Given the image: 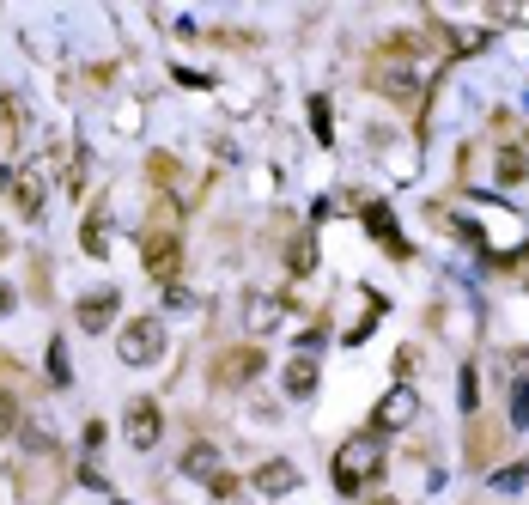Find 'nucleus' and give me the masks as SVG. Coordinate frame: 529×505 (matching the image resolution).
Segmentation results:
<instances>
[{
  "instance_id": "nucleus-1",
  "label": "nucleus",
  "mask_w": 529,
  "mask_h": 505,
  "mask_svg": "<svg viewBox=\"0 0 529 505\" xmlns=\"http://www.w3.org/2000/svg\"><path fill=\"white\" fill-rule=\"evenodd\" d=\"M377 469H384V439H377V432H359V439H347L335 457H329V475H335V493H359Z\"/></svg>"
},
{
  "instance_id": "nucleus-2",
  "label": "nucleus",
  "mask_w": 529,
  "mask_h": 505,
  "mask_svg": "<svg viewBox=\"0 0 529 505\" xmlns=\"http://www.w3.org/2000/svg\"><path fill=\"white\" fill-rule=\"evenodd\" d=\"M165 353V323L159 317H134L128 329H116V359L122 366H153Z\"/></svg>"
},
{
  "instance_id": "nucleus-3",
  "label": "nucleus",
  "mask_w": 529,
  "mask_h": 505,
  "mask_svg": "<svg viewBox=\"0 0 529 505\" xmlns=\"http://www.w3.org/2000/svg\"><path fill=\"white\" fill-rule=\"evenodd\" d=\"M140 262H146V280L177 286V274H183V238L177 232H146L140 238Z\"/></svg>"
},
{
  "instance_id": "nucleus-4",
  "label": "nucleus",
  "mask_w": 529,
  "mask_h": 505,
  "mask_svg": "<svg viewBox=\"0 0 529 505\" xmlns=\"http://www.w3.org/2000/svg\"><path fill=\"white\" fill-rule=\"evenodd\" d=\"M122 426H128V445L134 451H153L159 445V432H165V414H159V402H128V414H122Z\"/></svg>"
},
{
  "instance_id": "nucleus-5",
  "label": "nucleus",
  "mask_w": 529,
  "mask_h": 505,
  "mask_svg": "<svg viewBox=\"0 0 529 505\" xmlns=\"http://www.w3.org/2000/svg\"><path fill=\"white\" fill-rule=\"evenodd\" d=\"M256 372H262V347H225L219 353V366H213V378L219 384H256Z\"/></svg>"
},
{
  "instance_id": "nucleus-6",
  "label": "nucleus",
  "mask_w": 529,
  "mask_h": 505,
  "mask_svg": "<svg viewBox=\"0 0 529 505\" xmlns=\"http://www.w3.org/2000/svg\"><path fill=\"white\" fill-rule=\"evenodd\" d=\"M420 420V396L414 384H396L384 402H377V432H396V426H414Z\"/></svg>"
},
{
  "instance_id": "nucleus-7",
  "label": "nucleus",
  "mask_w": 529,
  "mask_h": 505,
  "mask_svg": "<svg viewBox=\"0 0 529 505\" xmlns=\"http://www.w3.org/2000/svg\"><path fill=\"white\" fill-rule=\"evenodd\" d=\"M280 323H286V293H250V299H244V329L274 335Z\"/></svg>"
},
{
  "instance_id": "nucleus-8",
  "label": "nucleus",
  "mask_w": 529,
  "mask_h": 505,
  "mask_svg": "<svg viewBox=\"0 0 529 505\" xmlns=\"http://www.w3.org/2000/svg\"><path fill=\"white\" fill-rule=\"evenodd\" d=\"M250 481H256V493H262V499H286V493L298 487V463H286V457H268V463H262Z\"/></svg>"
},
{
  "instance_id": "nucleus-9",
  "label": "nucleus",
  "mask_w": 529,
  "mask_h": 505,
  "mask_svg": "<svg viewBox=\"0 0 529 505\" xmlns=\"http://www.w3.org/2000/svg\"><path fill=\"white\" fill-rule=\"evenodd\" d=\"M116 311H122V299L104 286V293H86L73 317H80V329H92V335H98V329H110V323H116Z\"/></svg>"
},
{
  "instance_id": "nucleus-10",
  "label": "nucleus",
  "mask_w": 529,
  "mask_h": 505,
  "mask_svg": "<svg viewBox=\"0 0 529 505\" xmlns=\"http://www.w3.org/2000/svg\"><path fill=\"white\" fill-rule=\"evenodd\" d=\"M13 195H19V213H25V220H37V213H43V201H49V165H37V171H25Z\"/></svg>"
},
{
  "instance_id": "nucleus-11",
  "label": "nucleus",
  "mask_w": 529,
  "mask_h": 505,
  "mask_svg": "<svg viewBox=\"0 0 529 505\" xmlns=\"http://www.w3.org/2000/svg\"><path fill=\"white\" fill-rule=\"evenodd\" d=\"M280 390L292 396V402H305L311 390H317V359L305 353V359H286V372H280Z\"/></svg>"
},
{
  "instance_id": "nucleus-12",
  "label": "nucleus",
  "mask_w": 529,
  "mask_h": 505,
  "mask_svg": "<svg viewBox=\"0 0 529 505\" xmlns=\"http://www.w3.org/2000/svg\"><path fill=\"white\" fill-rule=\"evenodd\" d=\"M183 475H189V481H213V475H219V451H213L207 439H195V445L183 451Z\"/></svg>"
},
{
  "instance_id": "nucleus-13",
  "label": "nucleus",
  "mask_w": 529,
  "mask_h": 505,
  "mask_svg": "<svg viewBox=\"0 0 529 505\" xmlns=\"http://www.w3.org/2000/svg\"><path fill=\"white\" fill-rule=\"evenodd\" d=\"M286 268H292V274H311V268H317V232H298V238L286 244Z\"/></svg>"
},
{
  "instance_id": "nucleus-14",
  "label": "nucleus",
  "mask_w": 529,
  "mask_h": 505,
  "mask_svg": "<svg viewBox=\"0 0 529 505\" xmlns=\"http://www.w3.org/2000/svg\"><path fill=\"white\" fill-rule=\"evenodd\" d=\"M365 232H371L377 244H390V250L402 256V238H396V220H390V207H365Z\"/></svg>"
},
{
  "instance_id": "nucleus-15",
  "label": "nucleus",
  "mask_w": 529,
  "mask_h": 505,
  "mask_svg": "<svg viewBox=\"0 0 529 505\" xmlns=\"http://www.w3.org/2000/svg\"><path fill=\"white\" fill-rule=\"evenodd\" d=\"M80 244H86V256H104V250H110V220H104V213H92V220H86Z\"/></svg>"
},
{
  "instance_id": "nucleus-16",
  "label": "nucleus",
  "mask_w": 529,
  "mask_h": 505,
  "mask_svg": "<svg viewBox=\"0 0 529 505\" xmlns=\"http://www.w3.org/2000/svg\"><path fill=\"white\" fill-rule=\"evenodd\" d=\"M377 92H390V98H414V74H408V67H390V74H377Z\"/></svg>"
},
{
  "instance_id": "nucleus-17",
  "label": "nucleus",
  "mask_w": 529,
  "mask_h": 505,
  "mask_svg": "<svg viewBox=\"0 0 529 505\" xmlns=\"http://www.w3.org/2000/svg\"><path fill=\"white\" fill-rule=\"evenodd\" d=\"M49 384H55V390L73 384V366H67V347H61V341H49Z\"/></svg>"
},
{
  "instance_id": "nucleus-18",
  "label": "nucleus",
  "mask_w": 529,
  "mask_h": 505,
  "mask_svg": "<svg viewBox=\"0 0 529 505\" xmlns=\"http://www.w3.org/2000/svg\"><path fill=\"white\" fill-rule=\"evenodd\" d=\"M529 177V159L523 153H499V183H523Z\"/></svg>"
},
{
  "instance_id": "nucleus-19",
  "label": "nucleus",
  "mask_w": 529,
  "mask_h": 505,
  "mask_svg": "<svg viewBox=\"0 0 529 505\" xmlns=\"http://www.w3.org/2000/svg\"><path fill=\"white\" fill-rule=\"evenodd\" d=\"M7 432H19V402L0 390V439H7Z\"/></svg>"
},
{
  "instance_id": "nucleus-20",
  "label": "nucleus",
  "mask_w": 529,
  "mask_h": 505,
  "mask_svg": "<svg viewBox=\"0 0 529 505\" xmlns=\"http://www.w3.org/2000/svg\"><path fill=\"white\" fill-rule=\"evenodd\" d=\"M511 420L529 432V384H517V390H511Z\"/></svg>"
},
{
  "instance_id": "nucleus-21",
  "label": "nucleus",
  "mask_w": 529,
  "mask_h": 505,
  "mask_svg": "<svg viewBox=\"0 0 529 505\" xmlns=\"http://www.w3.org/2000/svg\"><path fill=\"white\" fill-rule=\"evenodd\" d=\"M25 451H55V432H43V426H25Z\"/></svg>"
},
{
  "instance_id": "nucleus-22",
  "label": "nucleus",
  "mask_w": 529,
  "mask_h": 505,
  "mask_svg": "<svg viewBox=\"0 0 529 505\" xmlns=\"http://www.w3.org/2000/svg\"><path fill=\"white\" fill-rule=\"evenodd\" d=\"M523 475H529V469H499V475H493V487H499V493H517V487H523Z\"/></svg>"
},
{
  "instance_id": "nucleus-23",
  "label": "nucleus",
  "mask_w": 529,
  "mask_h": 505,
  "mask_svg": "<svg viewBox=\"0 0 529 505\" xmlns=\"http://www.w3.org/2000/svg\"><path fill=\"white\" fill-rule=\"evenodd\" d=\"M207 487H213V499H232V493H238V475H225V469H219Z\"/></svg>"
},
{
  "instance_id": "nucleus-24",
  "label": "nucleus",
  "mask_w": 529,
  "mask_h": 505,
  "mask_svg": "<svg viewBox=\"0 0 529 505\" xmlns=\"http://www.w3.org/2000/svg\"><path fill=\"white\" fill-rule=\"evenodd\" d=\"M311 122H317V140H329V104L323 98H311Z\"/></svg>"
},
{
  "instance_id": "nucleus-25",
  "label": "nucleus",
  "mask_w": 529,
  "mask_h": 505,
  "mask_svg": "<svg viewBox=\"0 0 529 505\" xmlns=\"http://www.w3.org/2000/svg\"><path fill=\"white\" fill-rule=\"evenodd\" d=\"M13 305H19V299H13V286H0V317H7Z\"/></svg>"
},
{
  "instance_id": "nucleus-26",
  "label": "nucleus",
  "mask_w": 529,
  "mask_h": 505,
  "mask_svg": "<svg viewBox=\"0 0 529 505\" xmlns=\"http://www.w3.org/2000/svg\"><path fill=\"white\" fill-rule=\"evenodd\" d=\"M7 128H13V104H7V98H0V134H7Z\"/></svg>"
},
{
  "instance_id": "nucleus-27",
  "label": "nucleus",
  "mask_w": 529,
  "mask_h": 505,
  "mask_svg": "<svg viewBox=\"0 0 529 505\" xmlns=\"http://www.w3.org/2000/svg\"><path fill=\"white\" fill-rule=\"evenodd\" d=\"M505 19H523L529 25V7H505Z\"/></svg>"
},
{
  "instance_id": "nucleus-28",
  "label": "nucleus",
  "mask_w": 529,
  "mask_h": 505,
  "mask_svg": "<svg viewBox=\"0 0 529 505\" xmlns=\"http://www.w3.org/2000/svg\"><path fill=\"white\" fill-rule=\"evenodd\" d=\"M365 505H396V499H390V493H377V499H365Z\"/></svg>"
},
{
  "instance_id": "nucleus-29",
  "label": "nucleus",
  "mask_w": 529,
  "mask_h": 505,
  "mask_svg": "<svg viewBox=\"0 0 529 505\" xmlns=\"http://www.w3.org/2000/svg\"><path fill=\"white\" fill-rule=\"evenodd\" d=\"M0 256H7V232H0Z\"/></svg>"
}]
</instances>
